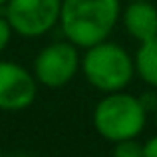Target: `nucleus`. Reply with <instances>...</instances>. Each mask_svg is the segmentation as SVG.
Masks as SVG:
<instances>
[{
	"label": "nucleus",
	"mask_w": 157,
	"mask_h": 157,
	"mask_svg": "<svg viewBox=\"0 0 157 157\" xmlns=\"http://www.w3.org/2000/svg\"><path fill=\"white\" fill-rule=\"evenodd\" d=\"M119 16V0H64L60 24L66 38L80 48L105 42Z\"/></svg>",
	"instance_id": "1"
},
{
	"label": "nucleus",
	"mask_w": 157,
	"mask_h": 157,
	"mask_svg": "<svg viewBox=\"0 0 157 157\" xmlns=\"http://www.w3.org/2000/svg\"><path fill=\"white\" fill-rule=\"evenodd\" d=\"M94 125L109 141L137 137L145 127V105L139 98L123 92H111L96 105Z\"/></svg>",
	"instance_id": "2"
},
{
	"label": "nucleus",
	"mask_w": 157,
	"mask_h": 157,
	"mask_svg": "<svg viewBox=\"0 0 157 157\" xmlns=\"http://www.w3.org/2000/svg\"><path fill=\"white\" fill-rule=\"evenodd\" d=\"M84 74L94 88L101 92H121L133 78V60L121 46L113 42H100L88 48L82 62Z\"/></svg>",
	"instance_id": "3"
},
{
	"label": "nucleus",
	"mask_w": 157,
	"mask_h": 157,
	"mask_svg": "<svg viewBox=\"0 0 157 157\" xmlns=\"http://www.w3.org/2000/svg\"><path fill=\"white\" fill-rule=\"evenodd\" d=\"M62 2L64 0H8L6 20L20 36L36 38L60 20Z\"/></svg>",
	"instance_id": "4"
},
{
	"label": "nucleus",
	"mask_w": 157,
	"mask_h": 157,
	"mask_svg": "<svg viewBox=\"0 0 157 157\" xmlns=\"http://www.w3.org/2000/svg\"><path fill=\"white\" fill-rule=\"evenodd\" d=\"M80 68V56H78L76 44L56 42L46 46L36 56L34 62V76L40 84L48 88H62L66 86Z\"/></svg>",
	"instance_id": "5"
},
{
	"label": "nucleus",
	"mask_w": 157,
	"mask_h": 157,
	"mask_svg": "<svg viewBox=\"0 0 157 157\" xmlns=\"http://www.w3.org/2000/svg\"><path fill=\"white\" fill-rule=\"evenodd\" d=\"M36 98V80L26 68L12 62H0V109H26Z\"/></svg>",
	"instance_id": "6"
},
{
	"label": "nucleus",
	"mask_w": 157,
	"mask_h": 157,
	"mask_svg": "<svg viewBox=\"0 0 157 157\" xmlns=\"http://www.w3.org/2000/svg\"><path fill=\"white\" fill-rule=\"evenodd\" d=\"M123 24L135 40L147 42L157 36V8L149 0L131 2L123 14Z\"/></svg>",
	"instance_id": "7"
},
{
	"label": "nucleus",
	"mask_w": 157,
	"mask_h": 157,
	"mask_svg": "<svg viewBox=\"0 0 157 157\" xmlns=\"http://www.w3.org/2000/svg\"><path fill=\"white\" fill-rule=\"evenodd\" d=\"M135 70L143 82L157 88V36L147 42H141L135 56Z\"/></svg>",
	"instance_id": "8"
},
{
	"label": "nucleus",
	"mask_w": 157,
	"mask_h": 157,
	"mask_svg": "<svg viewBox=\"0 0 157 157\" xmlns=\"http://www.w3.org/2000/svg\"><path fill=\"white\" fill-rule=\"evenodd\" d=\"M113 157H143V145L135 141V137L115 141Z\"/></svg>",
	"instance_id": "9"
},
{
	"label": "nucleus",
	"mask_w": 157,
	"mask_h": 157,
	"mask_svg": "<svg viewBox=\"0 0 157 157\" xmlns=\"http://www.w3.org/2000/svg\"><path fill=\"white\" fill-rule=\"evenodd\" d=\"M10 34H12L10 22L4 20V18H0V52L8 46V42H10Z\"/></svg>",
	"instance_id": "10"
},
{
	"label": "nucleus",
	"mask_w": 157,
	"mask_h": 157,
	"mask_svg": "<svg viewBox=\"0 0 157 157\" xmlns=\"http://www.w3.org/2000/svg\"><path fill=\"white\" fill-rule=\"evenodd\" d=\"M143 157H157V137H151L143 145Z\"/></svg>",
	"instance_id": "11"
},
{
	"label": "nucleus",
	"mask_w": 157,
	"mask_h": 157,
	"mask_svg": "<svg viewBox=\"0 0 157 157\" xmlns=\"http://www.w3.org/2000/svg\"><path fill=\"white\" fill-rule=\"evenodd\" d=\"M8 2V0H0V6H2V4H6Z\"/></svg>",
	"instance_id": "12"
},
{
	"label": "nucleus",
	"mask_w": 157,
	"mask_h": 157,
	"mask_svg": "<svg viewBox=\"0 0 157 157\" xmlns=\"http://www.w3.org/2000/svg\"><path fill=\"white\" fill-rule=\"evenodd\" d=\"M14 157H26V155H24V153H18V155H14Z\"/></svg>",
	"instance_id": "13"
},
{
	"label": "nucleus",
	"mask_w": 157,
	"mask_h": 157,
	"mask_svg": "<svg viewBox=\"0 0 157 157\" xmlns=\"http://www.w3.org/2000/svg\"><path fill=\"white\" fill-rule=\"evenodd\" d=\"M155 121H157V107H155Z\"/></svg>",
	"instance_id": "14"
},
{
	"label": "nucleus",
	"mask_w": 157,
	"mask_h": 157,
	"mask_svg": "<svg viewBox=\"0 0 157 157\" xmlns=\"http://www.w3.org/2000/svg\"><path fill=\"white\" fill-rule=\"evenodd\" d=\"M129 2H137V0H129Z\"/></svg>",
	"instance_id": "15"
},
{
	"label": "nucleus",
	"mask_w": 157,
	"mask_h": 157,
	"mask_svg": "<svg viewBox=\"0 0 157 157\" xmlns=\"http://www.w3.org/2000/svg\"><path fill=\"white\" fill-rule=\"evenodd\" d=\"M0 157H2V155H0Z\"/></svg>",
	"instance_id": "16"
}]
</instances>
